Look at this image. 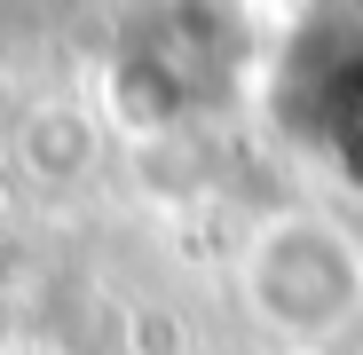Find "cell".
<instances>
[{"instance_id": "1", "label": "cell", "mask_w": 363, "mask_h": 355, "mask_svg": "<svg viewBox=\"0 0 363 355\" xmlns=\"http://www.w3.org/2000/svg\"><path fill=\"white\" fill-rule=\"evenodd\" d=\"M284 284H300V292L277 308V324H292V332H324V324H340V316L363 300V261L340 245L324 221H277L269 253H261V269H253V300L269 308Z\"/></svg>"}]
</instances>
